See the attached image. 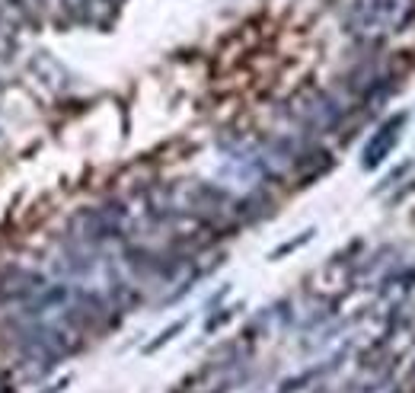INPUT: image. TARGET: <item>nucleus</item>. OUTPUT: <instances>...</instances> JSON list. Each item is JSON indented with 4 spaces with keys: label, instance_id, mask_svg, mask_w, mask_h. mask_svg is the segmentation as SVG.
Wrapping results in <instances>:
<instances>
[{
    "label": "nucleus",
    "instance_id": "nucleus-1",
    "mask_svg": "<svg viewBox=\"0 0 415 393\" xmlns=\"http://www.w3.org/2000/svg\"><path fill=\"white\" fill-rule=\"evenodd\" d=\"M415 16V0H352L348 29L364 42H380L390 32H400Z\"/></svg>",
    "mask_w": 415,
    "mask_h": 393
},
{
    "label": "nucleus",
    "instance_id": "nucleus-2",
    "mask_svg": "<svg viewBox=\"0 0 415 393\" xmlns=\"http://www.w3.org/2000/svg\"><path fill=\"white\" fill-rule=\"evenodd\" d=\"M402 125H406V115H393L384 128H380V135L370 138V144L364 147V167L374 170L380 160L390 154V147L400 141V128H402Z\"/></svg>",
    "mask_w": 415,
    "mask_h": 393
},
{
    "label": "nucleus",
    "instance_id": "nucleus-3",
    "mask_svg": "<svg viewBox=\"0 0 415 393\" xmlns=\"http://www.w3.org/2000/svg\"><path fill=\"white\" fill-rule=\"evenodd\" d=\"M182 326H186V323H176V326H169V329H166V333L160 336L157 342H151V346H147V352H153V348H160V346H163V342H169V339H173V336L182 329Z\"/></svg>",
    "mask_w": 415,
    "mask_h": 393
}]
</instances>
